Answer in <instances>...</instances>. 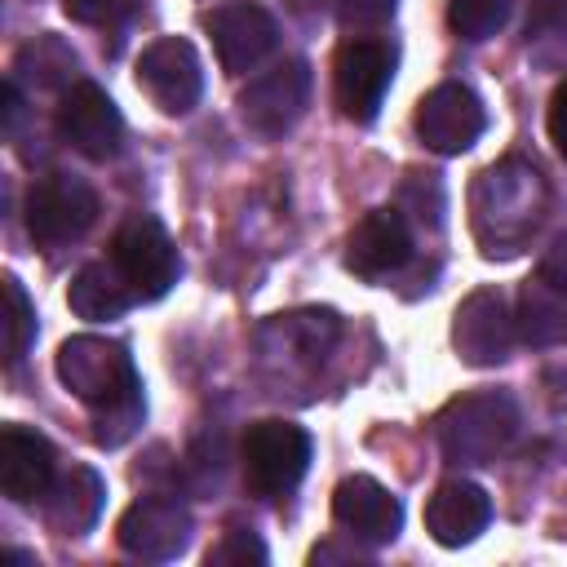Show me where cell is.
<instances>
[{"label":"cell","mask_w":567,"mask_h":567,"mask_svg":"<svg viewBox=\"0 0 567 567\" xmlns=\"http://www.w3.org/2000/svg\"><path fill=\"white\" fill-rule=\"evenodd\" d=\"M53 368H58V381L93 412V439L102 447H120L137 434L146 416V399H142L137 363L124 341L93 337V332L66 337L58 346Z\"/></svg>","instance_id":"obj_1"},{"label":"cell","mask_w":567,"mask_h":567,"mask_svg":"<svg viewBox=\"0 0 567 567\" xmlns=\"http://www.w3.org/2000/svg\"><path fill=\"white\" fill-rule=\"evenodd\" d=\"M549 217V182L536 164L509 155L478 173L470 190V221L483 257H514Z\"/></svg>","instance_id":"obj_2"},{"label":"cell","mask_w":567,"mask_h":567,"mask_svg":"<svg viewBox=\"0 0 567 567\" xmlns=\"http://www.w3.org/2000/svg\"><path fill=\"white\" fill-rule=\"evenodd\" d=\"M518 434V403L505 390L452 399L434 416V439L447 465H492Z\"/></svg>","instance_id":"obj_3"},{"label":"cell","mask_w":567,"mask_h":567,"mask_svg":"<svg viewBox=\"0 0 567 567\" xmlns=\"http://www.w3.org/2000/svg\"><path fill=\"white\" fill-rule=\"evenodd\" d=\"M239 461H244V478H248L252 496H261V501L288 496L310 470V434L297 421H279V416L257 421L244 434Z\"/></svg>","instance_id":"obj_4"},{"label":"cell","mask_w":567,"mask_h":567,"mask_svg":"<svg viewBox=\"0 0 567 567\" xmlns=\"http://www.w3.org/2000/svg\"><path fill=\"white\" fill-rule=\"evenodd\" d=\"M106 257H111V266L120 270V279L128 284V292L137 301H159L182 275V261H177V248H173L168 230L146 213H133L115 230Z\"/></svg>","instance_id":"obj_5"},{"label":"cell","mask_w":567,"mask_h":567,"mask_svg":"<svg viewBox=\"0 0 567 567\" xmlns=\"http://www.w3.org/2000/svg\"><path fill=\"white\" fill-rule=\"evenodd\" d=\"M22 213L40 248H66L97 221V190L75 173H49L31 182Z\"/></svg>","instance_id":"obj_6"},{"label":"cell","mask_w":567,"mask_h":567,"mask_svg":"<svg viewBox=\"0 0 567 567\" xmlns=\"http://www.w3.org/2000/svg\"><path fill=\"white\" fill-rule=\"evenodd\" d=\"M390 80H394V44H385L377 35H354L337 49L332 93H337V106L346 120L372 124L385 102Z\"/></svg>","instance_id":"obj_7"},{"label":"cell","mask_w":567,"mask_h":567,"mask_svg":"<svg viewBox=\"0 0 567 567\" xmlns=\"http://www.w3.org/2000/svg\"><path fill=\"white\" fill-rule=\"evenodd\" d=\"M310 89H315V75H310V62L301 58H288L279 62L275 71L248 80V89L239 93V120L257 133V137H284L297 128V120L306 115L310 106Z\"/></svg>","instance_id":"obj_8"},{"label":"cell","mask_w":567,"mask_h":567,"mask_svg":"<svg viewBox=\"0 0 567 567\" xmlns=\"http://www.w3.org/2000/svg\"><path fill=\"white\" fill-rule=\"evenodd\" d=\"M137 89L164 111V115H186L204 97V62L190 40L164 35L142 49L137 58Z\"/></svg>","instance_id":"obj_9"},{"label":"cell","mask_w":567,"mask_h":567,"mask_svg":"<svg viewBox=\"0 0 567 567\" xmlns=\"http://www.w3.org/2000/svg\"><path fill=\"white\" fill-rule=\"evenodd\" d=\"M518 341V328H514V315H509V301L501 288H474L456 315H452V346L461 354V363L470 368H496L509 359Z\"/></svg>","instance_id":"obj_10"},{"label":"cell","mask_w":567,"mask_h":567,"mask_svg":"<svg viewBox=\"0 0 567 567\" xmlns=\"http://www.w3.org/2000/svg\"><path fill=\"white\" fill-rule=\"evenodd\" d=\"M58 133L71 151H80L84 159H111L124 142V120L120 106L111 102V93L93 80H75L71 89H62L58 102Z\"/></svg>","instance_id":"obj_11"},{"label":"cell","mask_w":567,"mask_h":567,"mask_svg":"<svg viewBox=\"0 0 567 567\" xmlns=\"http://www.w3.org/2000/svg\"><path fill=\"white\" fill-rule=\"evenodd\" d=\"M208 35H213V49H217V62L226 75H248L257 71L275 44H279V27L270 18V9L252 4V0H230V4H217L208 18H204Z\"/></svg>","instance_id":"obj_12"},{"label":"cell","mask_w":567,"mask_h":567,"mask_svg":"<svg viewBox=\"0 0 567 567\" xmlns=\"http://www.w3.org/2000/svg\"><path fill=\"white\" fill-rule=\"evenodd\" d=\"M190 509L177 496H142L120 514V549L142 563H168L190 545Z\"/></svg>","instance_id":"obj_13"},{"label":"cell","mask_w":567,"mask_h":567,"mask_svg":"<svg viewBox=\"0 0 567 567\" xmlns=\"http://www.w3.org/2000/svg\"><path fill=\"white\" fill-rule=\"evenodd\" d=\"M416 137L434 151V155H461L470 151L483 128H487V111L478 102L474 89L465 84H439L416 102Z\"/></svg>","instance_id":"obj_14"},{"label":"cell","mask_w":567,"mask_h":567,"mask_svg":"<svg viewBox=\"0 0 567 567\" xmlns=\"http://www.w3.org/2000/svg\"><path fill=\"white\" fill-rule=\"evenodd\" d=\"M332 518L350 540L390 545L403 527V505L385 483H377L368 474H350L332 492Z\"/></svg>","instance_id":"obj_15"},{"label":"cell","mask_w":567,"mask_h":567,"mask_svg":"<svg viewBox=\"0 0 567 567\" xmlns=\"http://www.w3.org/2000/svg\"><path fill=\"white\" fill-rule=\"evenodd\" d=\"M412 261V226L399 208H372L346 239V266L359 279H385Z\"/></svg>","instance_id":"obj_16"},{"label":"cell","mask_w":567,"mask_h":567,"mask_svg":"<svg viewBox=\"0 0 567 567\" xmlns=\"http://www.w3.org/2000/svg\"><path fill=\"white\" fill-rule=\"evenodd\" d=\"M337 332H341V323H337L332 310H292V315H275L257 332V346H261L266 363L270 359H284L288 372L292 368L315 372L328 359V350L337 346Z\"/></svg>","instance_id":"obj_17"},{"label":"cell","mask_w":567,"mask_h":567,"mask_svg":"<svg viewBox=\"0 0 567 567\" xmlns=\"http://www.w3.org/2000/svg\"><path fill=\"white\" fill-rule=\"evenodd\" d=\"M53 478H58L53 443L40 430L4 425L0 430V492L18 505H31L49 496Z\"/></svg>","instance_id":"obj_18"},{"label":"cell","mask_w":567,"mask_h":567,"mask_svg":"<svg viewBox=\"0 0 567 567\" xmlns=\"http://www.w3.org/2000/svg\"><path fill=\"white\" fill-rule=\"evenodd\" d=\"M492 523V496L470 478H443L425 501V532L443 549H461L478 540Z\"/></svg>","instance_id":"obj_19"},{"label":"cell","mask_w":567,"mask_h":567,"mask_svg":"<svg viewBox=\"0 0 567 567\" xmlns=\"http://www.w3.org/2000/svg\"><path fill=\"white\" fill-rule=\"evenodd\" d=\"M102 501H106L102 474L89 470V465H71L66 474L53 478L49 496L40 501V509H44L49 532H58V536H84L97 523Z\"/></svg>","instance_id":"obj_20"},{"label":"cell","mask_w":567,"mask_h":567,"mask_svg":"<svg viewBox=\"0 0 567 567\" xmlns=\"http://www.w3.org/2000/svg\"><path fill=\"white\" fill-rule=\"evenodd\" d=\"M133 301H137V297L128 292V284L120 279V270L111 266V257L80 266L75 279H71V288H66V306H71L80 319H89V323L120 319Z\"/></svg>","instance_id":"obj_21"},{"label":"cell","mask_w":567,"mask_h":567,"mask_svg":"<svg viewBox=\"0 0 567 567\" xmlns=\"http://www.w3.org/2000/svg\"><path fill=\"white\" fill-rule=\"evenodd\" d=\"M514 328L527 346H554L567 337V297L558 288H549L540 275L523 284L518 292V315H514Z\"/></svg>","instance_id":"obj_22"},{"label":"cell","mask_w":567,"mask_h":567,"mask_svg":"<svg viewBox=\"0 0 567 567\" xmlns=\"http://www.w3.org/2000/svg\"><path fill=\"white\" fill-rule=\"evenodd\" d=\"M75 53L58 40V35H40V40H31L22 53H18V62H13V71L18 75H31L35 84H44V89H71L75 84Z\"/></svg>","instance_id":"obj_23"},{"label":"cell","mask_w":567,"mask_h":567,"mask_svg":"<svg viewBox=\"0 0 567 567\" xmlns=\"http://www.w3.org/2000/svg\"><path fill=\"white\" fill-rule=\"evenodd\" d=\"M514 13V0H447V27L478 44V40H492Z\"/></svg>","instance_id":"obj_24"},{"label":"cell","mask_w":567,"mask_h":567,"mask_svg":"<svg viewBox=\"0 0 567 567\" xmlns=\"http://www.w3.org/2000/svg\"><path fill=\"white\" fill-rule=\"evenodd\" d=\"M31 341H35V306H31L27 288L9 275L4 279V363L18 368L31 350Z\"/></svg>","instance_id":"obj_25"},{"label":"cell","mask_w":567,"mask_h":567,"mask_svg":"<svg viewBox=\"0 0 567 567\" xmlns=\"http://www.w3.org/2000/svg\"><path fill=\"white\" fill-rule=\"evenodd\" d=\"M266 558H270V554H266L261 536L248 532V527L221 532V540L208 549V567H248V563H266Z\"/></svg>","instance_id":"obj_26"},{"label":"cell","mask_w":567,"mask_h":567,"mask_svg":"<svg viewBox=\"0 0 567 567\" xmlns=\"http://www.w3.org/2000/svg\"><path fill=\"white\" fill-rule=\"evenodd\" d=\"M62 9L84 27H124L142 9V0H62Z\"/></svg>","instance_id":"obj_27"},{"label":"cell","mask_w":567,"mask_h":567,"mask_svg":"<svg viewBox=\"0 0 567 567\" xmlns=\"http://www.w3.org/2000/svg\"><path fill=\"white\" fill-rule=\"evenodd\" d=\"M394 18V0H341V27L346 31H377Z\"/></svg>","instance_id":"obj_28"},{"label":"cell","mask_w":567,"mask_h":567,"mask_svg":"<svg viewBox=\"0 0 567 567\" xmlns=\"http://www.w3.org/2000/svg\"><path fill=\"white\" fill-rule=\"evenodd\" d=\"M536 275H540L549 288H558V292L567 297V230H563V235H554V244L540 252Z\"/></svg>","instance_id":"obj_29"},{"label":"cell","mask_w":567,"mask_h":567,"mask_svg":"<svg viewBox=\"0 0 567 567\" xmlns=\"http://www.w3.org/2000/svg\"><path fill=\"white\" fill-rule=\"evenodd\" d=\"M545 124H549V142H554L558 155L567 159V80H558V89H554V97H549Z\"/></svg>","instance_id":"obj_30"}]
</instances>
